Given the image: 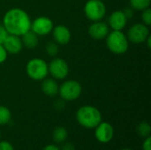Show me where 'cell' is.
<instances>
[{
  "label": "cell",
  "instance_id": "d6986e66",
  "mask_svg": "<svg viewBox=\"0 0 151 150\" xmlns=\"http://www.w3.org/2000/svg\"><path fill=\"white\" fill-rule=\"evenodd\" d=\"M12 113L10 110L3 105H0V126H4L11 121Z\"/></svg>",
  "mask_w": 151,
  "mask_h": 150
},
{
  "label": "cell",
  "instance_id": "4316f807",
  "mask_svg": "<svg viewBox=\"0 0 151 150\" xmlns=\"http://www.w3.org/2000/svg\"><path fill=\"white\" fill-rule=\"evenodd\" d=\"M142 150H151V137L149 136L145 139L142 144Z\"/></svg>",
  "mask_w": 151,
  "mask_h": 150
},
{
  "label": "cell",
  "instance_id": "277c9868",
  "mask_svg": "<svg viewBox=\"0 0 151 150\" xmlns=\"http://www.w3.org/2000/svg\"><path fill=\"white\" fill-rule=\"evenodd\" d=\"M26 72L30 79L36 81H42L49 74L48 64L42 58H32L27 63Z\"/></svg>",
  "mask_w": 151,
  "mask_h": 150
},
{
  "label": "cell",
  "instance_id": "484cf974",
  "mask_svg": "<svg viewBox=\"0 0 151 150\" xmlns=\"http://www.w3.org/2000/svg\"><path fill=\"white\" fill-rule=\"evenodd\" d=\"M122 11H123L124 14L126 15V17L127 18V19L133 18V16H134V9L133 8H131V7H126Z\"/></svg>",
  "mask_w": 151,
  "mask_h": 150
},
{
  "label": "cell",
  "instance_id": "30bf717a",
  "mask_svg": "<svg viewBox=\"0 0 151 150\" xmlns=\"http://www.w3.org/2000/svg\"><path fill=\"white\" fill-rule=\"evenodd\" d=\"M88 32L91 38L95 40H103L105 39L110 33V27L107 23L103 22L102 20L94 21L89 26Z\"/></svg>",
  "mask_w": 151,
  "mask_h": 150
},
{
  "label": "cell",
  "instance_id": "d4e9b609",
  "mask_svg": "<svg viewBox=\"0 0 151 150\" xmlns=\"http://www.w3.org/2000/svg\"><path fill=\"white\" fill-rule=\"evenodd\" d=\"M0 150H14L12 144L8 141H0Z\"/></svg>",
  "mask_w": 151,
  "mask_h": 150
},
{
  "label": "cell",
  "instance_id": "836d02e7",
  "mask_svg": "<svg viewBox=\"0 0 151 150\" xmlns=\"http://www.w3.org/2000/svg\"><path fill=\"white\" fill-rule=\"evenodd\" d=\"M102 1H104V0H102Z\"/></svg>",
  "mask_w": 151,
  "mask_h": 150
},
{
  "label": "cell",
  "instance_id": "1f68e13d",
  "mask_svg": "<svg viewBox=\"0 0 151 150\" xmlns=\"http://www.w3.org/2000/svg\"><path fill=\"white\" fill-rule=\"evenodd\" d=\"M120 150H132V149H120Z\"/></svg>",
  "mask_w": 151,
  "mask_h": 150
},
{
  "label": "cell",
  "instance_id": "d6a6232c",
  "mask_svg": "<svg viewBox=\"0 0 151 150\" xmlns=\"http://www.w3.org/2000/svg\"><path fill=\"white\" fill-rule=\"evenodd\" d=\"M0 137H1V133H0Z\"/></svg>",
  "mask_w": 151,
  "mask_h": 150
},
{
  "label": "cell",
  "instance_id": "3957f363",
  "mask_svg": "<svg viewBox=\"0 0 151 150\" xmlns=\"http://www.w3.org/2000/svg\"><path fill=\"white\" fill-rule=\"evenodd\" d=\"M106 46L109 50L117 55L125 54L129 48L127 35L120 30H112L106 36Z\"/></svg>",
  "mask_w": 151,
  "mask_h": 150
},
{
  "label": "cell",
  "instance_id": "cb8c5ba5",
  "mask_svg": "<svg viewBox=\"0 0 151 150\" xmlns=\"http://www.w3.org/2000/svg\"><path fill=\"white\" fill-rule=\"evenodd\" d=\"M8 34H9L7 33L6 29L4 27V26L2 24H0V44H3V42H4V40Z\"/></svg>",
  "mask_w": 151,
  "mask_h": 150
},
{
  "label": "cell",
  "instance_id": "7402d4cb",
  "mask_svg": "<svg viewBox=\"0 0 151 150\" xmlns=\"http://www.w3.org/2000/svg\"><path fill=\"white\" fill-rule=\"evenodd\" d=\"M142 23L145 24L146 26H150L151 25V10L150 8H147L142 11Z\"/></svg>",
  "mask_w": 151,
  "mask_h": 150
},
{
  "label": "cell",
  "instance_id": "9c48e42d",
  "mask_svg": "<svg viewBox=\"0 0 151 150\" xmlns=\"http://www.w3.org/2000/svg\"><path fill=\"white\" fill-rule=\"evenodd\" d=\"M54 27L51 19L46 16H40L31 22V29L38 36H43L52 32Z\"/></svg>",
  "mask_w": 151,
  "mask_h": 150
},
{
  "label": "cell",
  "instance_id": "7c38bea8",
  "mask_svg": "<svg viewBox=\"0 0 151 150\" xmlns=\"http://www.w3.org/2000/svg\"><path fill=\"white\" fill-rule=\"evenodd\" d=\"M108 22L109 27L111 28L112 30L122 31V29L125 28V27L127 26V18L126 17L122 10H118L111 12V14L109 17Z\"/></svg>",
  "mask_w": 151,
  "mask_h": 150
},
{
  "label": "cell",
  "instance_id": "44dd1931",
  "mask_svg": "<svg viewBox=\"0 0 151 150\" xmlns=\"http://www.w3.org/2000/svg\"><path fill=\"white\" fill-rule=\"evenodd\" d=\"M45 50H46V52L47 54L50 56V57H56L58 53V44L56 43L55 42H48V43L46 44L45 46Z\"/></svg>",
  "mask_w": 151,
  "mask_h": 150
},
{
  "label": "cell",
  "instance_id": "f1b7e54d",
  "mask_svg": "<svg viewBox=\"0 0 151 150\" xmlns=\"http://www.w3.org/2000/svg\"><path fill=\"white\" fill-rule=\"evenodd\" d=\"M42 150H61L58 146L53 145V144H50L48 146H46Z\"/></svg>",
  "mask_w": 151,
  "mask_h": 150
},
{
  "label": "cell",
  "instance_id": "5b68a950",
  "mask_svg": "<svg viewBox=\"0 0 151 150\" xmlns=\"http://www.w3.org/2000/svg\"><path fill=\"white\" fill-rule=\"evenodd\" d=\"M82 92L81 83L74 80H69L61 84L58 88V93L64 101L71 102L78 99Z\"/></svg>",
  "mask_w": 151,
  "mask_h": 150
},
{
  "label": "cell",
  "instance_id": "8992f818",
  "mask_svg": "<svg viewBox=\"0 0 151 150\" xmlns=\"http://www.w3.org/2000/svg\"><path fill=\"white\" fill-rule=\"evenodd\" d=\"M84 14L93 22L102 20L106 14V6L102 0H88L84 6Z\"/></svg>",
  "mask_w": 151,
  "mask_h": 150
},
{
  "label": "cell",
  "instance_id": "603a6c76",
  "mask_svg": "<svg viewBox=\"0 0 151 150\" xmlns=\"http://www.w3.org/2000/svg\"><path fill=\"white\" fill-rule=\"evenodd\" d=\"M7 56H8V53L5 50L4 47L3 46V44H0V64L4 63L6 60Z\"/></svg>",
  "mask_w": 151,
  "mask_h": 150
},
{
  "label": "cell",
  "instance_id": "ba28073f",
  "mask_svg": "<svg viewBox=\"0 0 151 150\" xmlns=\"http://www.w3.org/2000/svg\"><path fill=\"white\" fill-rule=\"evenodd\" d=\"M49 73L55 80H64L69 74V66L67 62L60 57L52 59L48 64Z\"/></svg>",
  "mask_w": 151,
  "mask_h": 150
},
{
  "label": "cell",
  "instance_id": "8fae6325",
  "mask_svg": "<svg viewBox=\"0 0 151 150\" xmlns=\"http://www.w3.org/2000/svg\"><path fill=\"white\" fill-rule=\"evenodd\" d=\"M95 135L99 142L108 143L113 138V135H114L113 127L108 122H101L96 127Z\"/></svg>",
  "mask_w": 151,
  "mask_h": 150
},
{
  "label": "cell",
  "instance_id": "83f0119b",
  "mask_svg": "<svg viewBox=\"0 0 151 150\" xmlns=\"http://www.w3.org/2000/svg\"><path fill=\"white\" fill-rule=\"evenodd\" d=\"M74 145L71 142H66L63 145V148L61 150H74Z\"/></svg>",
  "mask_w": 151,
  "mask_h": 150
},
{
  "label": "cell",
  "instance_id": "e0dca14e",
  "mask_svg": "<svg viewBox=\"0 0 151 150\" xmlns=\"http://www.w3.org/2000/svg\"><path fill=\"white\" fill-rule=\"evenodd\" d=\"M67 138V130L65 127L58 126L53 131V140L56 143H63Z\"/></svg>",
  "mask_w": 151,
  "mask_h": 150
},
{
  "label": "cell",
  "instance_id": "4fadbf2b",
  "mask_svg": "<svg viewBox=\"0 0 151 150\" xmlns=\"http://www.w3.org/2000/svg\"><path fill=\"white\" fill-rule=\"evenodd\" d=\"M54 42L58 45H66L71 41V32L64 25H58L52 29Z\"/></svg>",
  "mask_w": 151,
  "mask_h": 150
},
{
  "label": "cell",
  "instance_id": "ffe728a7",
  "mask_svg": "<svg viewBox=\"0 0 151 150\" xmlns=\"http://www.w3.org/2000/svg\"><path fill=\"white\" fill-rule=\"evenodd\" d=\"M150 125L147 121H142L141 122L138 126H137V133H139L140 136L143 138H147L150 136Z\"/></svg>",
  "mask_w": 151,
  "mask_h": 150
},
{
  "label": "cell",
  "instance_id": "7a4b0ae2",
  "mask_svg": "<svg viewBox=\"0 0 151 150\" xmlns=\"http://www.w3.org/2000/svg\"><path fill=\"white\" fill-rule=\"evenodd\" d=\"M76 119L81 126L88 129H93L102 122V114L95 106L84 105L78 109Z\"/></svg>",
  "mask_w": 151,
  "mask_h": 150
},
{
  "label": "cell",
  "instance_id": "5bb4252c",
  "mask_svg": "<svg viewBox=\"0 0 151 150\" xmlns=\"http://www.w3.org/2000/svg\"><path fill=\"white\" fill-rule=\"evenodd\" d=\"M3 46L4 47L7 53L10 54H18L23 49V44L21 42L20 36L8 34L3 42Z\"/></svg>",
  "mask_w": 151,
  "mask_h": 150
},
{
  "label": "cell",
  "instance_id": "ac0fdd59",
  "mask_svg": "<svg viewBox=\"0 0 151 150\" xmlns=\"http://www.w3.org/2000/svg\"><path fill=\"white\" fill-rule=\"evenodd\" d=\"M130 7L135 11H142L143 10L150 8L151 0H129Z\"/></svg>",
  "mask_w": 151,
  "mask_h": 150
},
{
  "label": "cell",
  "instance_id": "52a82bcc",
  "mask_svg": "<svg viewBox=\"0 0 151 150\" xmlns=\"http://www.w3.org/2000/svg\"><path fill=\"white\" fill-rule=\"evenodd\" d=\"M150 35L149 27L143 23H136L130 27L127 31V39L129 42L134 44H141L145 42Z\"/></svg>",
  "mask_w": 151,
  "mask_h": 150
},
{
  "label": "cell",
  "instance_id": "2e32d148",
  "mask_svg": "<svg viewBox=\"0 0 151 150\" xmlns=\"http://www.w3.org/2000/svg\"><path fill=\"white\" fill-rule=\"evenodd\" d=\"M23 46L27 49H35L38 44V35L32 30L27 31L20 36Z\"/></svg>",
  "mask_w": 151,
  "mask_h": 150
},
{
  "label": "cell",
  "instance_id": "f546056e",
  "mask_svg": "<svg viewBox=\"0 0 151 150\" xmlns=\"http://www.w3.org/2000/svg\"><path fill=\"white\" fill-rule=\"evenodd\" d=\"M63 100V99H62ZM64 101V100H63ZM63 101H57L56 102V103H55V107L58 109V110H61L62 108H64V106H65V104H64V102Z\"/></svg>",
  "mask_w": 151,
  "mask_h": 150
},
{
  "label": "cell",
  "instance_id": "9a60e30c",
  "mask_svg": "<svg viewBox=\"0 0 151 150\" xmlns=\"http://www.w3.org/2000/svg\"><path fill=\"white\" fill-rule=\"evenodd\" d=\"M42 91L48 96H55L58 94L59 86L54 79H44L42 80Z\"/></svg>",
  "mask_w": 151,
  "mask_h": 150
},
{
  "label": "cell",
  "instance_id": "6da1fadb",
  "mask_svg": "<svg viewBox=\"0 0 151 150\" xmlns=\"http://www.w3.org/2000/svg\"><path fill=\"white\" fill-rule=\"evenodd\" d=\"M31 22L27 11L20 8H12L4 13L2 25L9 34L21 36L31 29Z\"/></svg>",
  "mask_w": 151,
  "mask_h": 150
},
{
  "label": "cell",
  "instance_id": "4dcf8cb0",
  "mask_svg": "<svg viewBox=\"0 0 151 150\" xmlns=\"http://www.w3.org/2000/svg\"><path fill=\"white\" fill-rule=\"evenodd\" d=\"M145 42L147 43V45H148V48L149 49H150L151 48V36L150 34L149 35V37L146 39V41H145Z\"/></svg>",
  "mask_w": 151,
  "mask_h": 150
}]
</instances>
